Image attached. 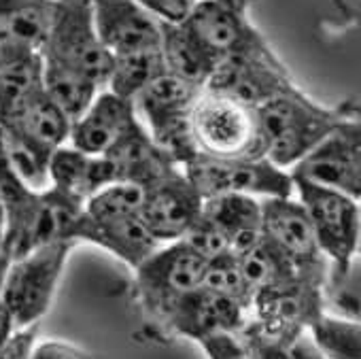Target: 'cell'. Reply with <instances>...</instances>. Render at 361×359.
<instances>
[{
  "instance_id": "6",
  "label": "cell",
  "mask_w": 361,
  "mask_h": 359,
  "mask_svg": "<svg viewBox=\"0 0 361 359\" xmlns=\"http://www.w3.org/2000/svg\"><path fill=\"white\" fill-rule=\"evenodd\" d=\"M196 151L213 157H264L257 113L230 96L202 90L192 113Z\"/></svg>"
},
{
  "instance_id": "27",
  "label": "cell",
  "mask_w": 361,
  "mask_h": 359,
  "mask_svg": "<svg viewBox=\"0 0 361 359\" xmlns=\"http://www.w3.org/2000/svg\"><path fill=\"white\" fill-rule=\"evenodd\" d=\"M41 85L43 60L39 51H0V111H7Z\"/></svg>"
},
{
  "instance_id": "2",
  "label": "cell",
  "mask_w": 361,
  "mask_h": 359,
  "mask_svg": "<svg viewBox=\"0 0 361 359\" xmlns=\"http://www.w3.org/2000/svg\"><path fill=\"white\" fill-rule=\"evenodd\" d=\"M140 202L142 188L138 185L117 181L102 188L85 200L75 241L98 245L134 270L159 247L140 221Z\"/></svg>"
},
{
  "instance_id": "33",
  "label": "cell",
  "mask_w": 361,
  "mask_h": 359,
  "mask_svg": "<svg viewBox=\"0 0 361 359\" xmlns=\"http://www.w3.org/2000/svg\"><path fill=\"white\" fill-rule=\"evenodd\" d=\"M180 243L188 245L192 251H196L200 257H204L207 262L224 255L230 251L228 238L224 236V232L217 228V224L204 215V211L200 213V217L190 226V230L180 236Z\"/></svg>"
},
{
  "instance_id": "17",
  "label": "cell",
  "mask_w": 361,
  "mask_h": 359,
  "mask_svg": "<svg viewBox=\"0 0 361 359\" xmlns=\"http://www.w3.org/2000/svg\"><path fill=\"white\" fill-rule=\"evenodd\" d=\"M0 130L51 155L68 142L71 119L41 85L7 111H0Z\"/></svg>"
},
{
  "instance_id": "35",
  "label": "cell",
  "mask_w": 361,
  "mask_h": 359,
  "mask_svg": "<svg viewBox=\"0 0 361 359\" xmlns=\"http://www.w3.org/2000/svg\"><path fill=\"white\" fill-rule=\"evenodd\" d=\"M136 3L159 22L180 24L192 13L196 0H136Z\"/></svg>"
},
{
  "instance_id": "26",
  "label": "cell",
  "mask_w": 361,
  "mask_h": 359,
  "mask_svg": "<svg viewBox=\"0 0 361 359\" xmlns=\"http://www.w3.org/2000/svg\"><path fill=\"white\" fill-rule=\"evenodd\" d=\"M164 73L168 71L159 47L113 56V68L106 81V90H111L121 98L134 100V96L145 85H149L155 77Z\"/></svg>"
},
{
  "instance_id": "1",
  "label": "cell",
  "mask_w": 361,
  "mask_h": 359,
  "mask_svg": "<svg viewBox=\"0 0 361 359\" xmlns=\"http://www.w3.org/2000/svg\"><path fill=\"white\" fill-rule=\"evenodd\" d=\"M255 113L264 140V157L279 168L293 166L342 121L359 117L357 104L323 107L300 87L266 100Z\"/></svg>"
},
{
  "instance_id": "5",
  "label": "cell",
  "mask_w": 361,
  "mask_h": 359,
  "mask_svg": "<svg viewBox=\"0 0 361 359\" xmlns=\"http://www.w3.org/2000/svg\"><path fill=\"white\" fill-rule=\"evenodd\" d=\"M75 245V241H56L11 260L0 302L9 308L16 327L41 323Z\"/></svg>"
},
{
  "instance_id": "10",
  "label": "cell",
  "mask_w": 361,
  "mask_h": 359,
  "mask_svg": "<svg viewBox=\"0 0 361 359\" xmlns=\"http://www.w3.org/2000/svg\"><path fill=\"white\" fill-rule=\"evenodd\" d=\"M291 176L342 192L355 200L361 196V130L359 117L342 121L300 162Z\"/></svg>"
},
{
  "instance_id": "23",
  "label": "cell",
  "mask_w": 361,
  "mask_h": 359,
  "mask_svg": "<svg viewBox=\"0 0 361 359\" xmlns=\"http://www.w3.org/2000/svg\"><path fill=\"white\" fill-rule=\"evenodd\" d=\"M159 49L170 75L202 87L219 64V56L213 54L185 22H159Z\"/></svg>"
},
{
  "instance_id": "24",
  "label": "cell",
  "mask_w": 361,
  "mask_h": 359,
  "mask_svg": "<svg viewBox=\"0 0 361 359\" xmlns=\"http://www.w3.org/2000/svg\"><path fill=\"white\" fill-rule=\"evenodd\" d=\"M202 211L228 238L234 255L247 251L262 238V202L247 194H226L204 200Z\"/></svg>"
},
{
  "instance_id": "31",
  "label": "cell",
  "mask_w": 361,
  "mask_h": 359,
  "mask_svg": "<svg viewBox=\"0 0 361 359\" xmlns=\"http://www.w3.org/2000/svg\"><path fill=\"white\" fill-rule=\"evenodd\" d=\"M323 304L331 306L338 317L359 321V260L348 266L327 264L323 281Z\"/></svg>"
},
{
  "instance_id": "18",
  "label": "cell",
  "mask_w": 361,
  "mask_h": 359,
  "mask_svg": "<svg viewBox=\"0 0 361 359\" xmlns=\"http://www.w3.org/2000/svg\"><path fill=\"white\" fill-rule=\"evenodd\" d=\"M138 123L140 119L136 117L132 100L111 90H100L83 115L71 123L68 142L83 153L106 155Z\"/></svg>"
},
{
  "instance_id": "7",
  "label": "cell",
  "mask_w": 361,
  "mask_h": 359,
  "mask_svg": "<svg viewBox=\"0 0 361 359\" xmlns=\"http://www.w3.org/2000/svg\"><path fill=\"white\" fill-rule=\"evenodd\" d=\"M180 170L204 200L226 194L276 198L293 190L291 174L268 157H213L196 151Z\"/></svg>"
},
{
  "instance_id": "16",
  "label": "cell",
  "mask_w": 361,
  "mask_h": 359,
  "mask_svg": "<svg viewBox=\"0 0 361 359\" xmlns=\"http://www.w3.org/2000/svg\"><path fill=\"white\" fill-rule=\"evenodd\" d=\"M249 319L251 310L247 306L204 287H196L174 304L161 325L172 334L200 342L215 334H238Z\"/></svg>"
},
{
  "instance_id": "40",
  "label": "cell",
  "mask_w": 361,
  "mask_h": 359,
  "mask_svg": "<svg viewBox=\"0 0 361 359\" xmlns=\"http://www.w3.org/2000/svg\"><path fill=\"white\" fill-rule=\"evenodd\" d=\"M226 3H232V5H249V0H226Z\"/></svg>"
},
{
  "instance_id": "29",
  "label": "cell",
  "mask_w": 361,
  "mask_h": 359,
  "mask_svg": "<svg viewBox=\"0 0 361 359\" xmlns=\"http://www.w3.org/2000/svg\"><path fill=\"white\" fill-rule=\"evenodd\" d=\"M308 334L325 359H361L359 321L323 310L308 325Z\"/></svg>"
},
{
  "instance_id": "30",
  "label": "cell",
  "mask_w": 361,
  "mask_h": 359,
  "mask_svg": "<svg viewBox=\"0 0 361 359\" xmlns=\"http://www.w3.org/2000/svg\"><path fill=\"white\" fill-rule=\"evenodd\" d=\"M236 260H238L240 272L253 293L295 276L291 262L276 247H272L264 236L253 247L238 253Z\"/></svg>"
},
{
  "instance_id": "32",
  "label": "cell",
  "mask_w": 361,
  "mask_h": 359,
  "mask_svg": "<svg viewBox=\"0 0 361 359\" xmlns=\"http://www.w3.org/2000/svg\"><path fill=\"white\" fill-rule=\"evenodd\" d=\"M200 287H204L209 291H215L219 296H226L230 300H236L238 304H243V306H247L251 310L253 291L249 289V285H247V281H245V276L240 272L238 260H236V255L232 251H228L224 255H217V257L207 262Z\"/></svg>"
},
{
  "instance_id": "28",
  "label": "cell",
  "mask_w": 361,
  "mask_h": 359,
  "mask_svg": "<svg viewBox=\"0 0 361 359\" xmlns=\"http://www.w3.org/2000/svg\"><path fill=\"white\" fill-rule=\"evenodd\" d=\"M43 87L51 96V100L66 113L71 123L79 115H83V111L100 92V87L90 79L47 60H43Z\"/></svg>"
},
{
  "instance_id": "34",
  "label": "cell",
  "mask_w": 361,
  "mask_h": 359,
  "mask_svg": "<svg viewBox=\"0 0 361 359\" xmlns=\"http://www.w3.org/2000/svg\"><path fill=\"white\" fill-rule=\"evenodd\" d=\"M209 359H253L236 334H215L200 340Z\"/></svg>"
},
{
  "instance_id": "14",
  "label": "cell",
  "mask_w": 361,
  "mask_h": 359,
  "mask_svg": "<svg viewBox=\"0 0 361 359\" xmlns=\"http://www.w3.org/2000/svg\"><path fill=\"white\" fill-rule=\"evenodd\" d=\"M204 87L257 109L266 100L291 92L298 85L291 81L287 68L272 51L262 56H230L219 60Z\"/></svg>"
},
{
  "instance_id": "13",
  "label": "cell",
  "mask_w": 361,
  "mask_h": 359,
  "mask_svg": "<svg viewBox=\"0 0 361 359\" xmlns=\"http://www.w3.org/2000/svg\"><path fill=\"white\" fill-rule=\"evenodd\" d=\"M323 310V283L298 274L255 291L251 300V321L270 334L308 329Z\"/></svg>"
},
{
  "instance_id": "4",
  "label": "cell",
  "mask_w": 361,
  "mask_h": 359,
  "mask_svg": "<svg viewBox=\"0 0 361 359\" xmlns=\"http://www.w3.org/2000/svg\"><path fill=\"white\" fill-rule=\"evenodd\" d=\"M202 85L190 83L176 75L164 73L155 77L134 96V109L140 111L149 136L183 166L194 153L192 113L202 94Z\"/></svg>"
},
{
  "instance_id": "12",
  "label": "cell",
  "mask_w": 361,
  "mask_h": 359,
  "mask_svg": "<svg viewBox=\"0 0 361 359\" xmlns=\"http://www.w3.org/2000/svg\"><path fill=\"white\" fill-rule=\"evenodd\" d=\"M249 5H232L226 0H196L185 24L200 41L219 56H262L272 54L266 39L249 22Z\"/></svg>"
},
{
  "instance_id": "39",
  "label": "cell",
  "mask_w": 361,
  "mask_h": 359,
  "mask_svg": "<svg viewBox=\"0 0 361 359\" xmlns=\"http://www.w3.org/2000/svg\"><path fill=\"white\" fill-rule=\"evenodd\" d=\"M9 264H11V255L7 253L5 243H3V234H0V296H3V285H5V276H7Z\"/></svg>"
},
{
  "instance_id": "36",
  "label": "cell",
  "mask_w": 361,
  "mask_h": 359,
  "mask_svg": "<svg viewBox=\"0 0 361 359\" xmlns=\"http://www.w3.org/2000/svg\"><path fill=\"white\" fill-rule=\"evenodd\" d=\"M41 323H30L16 327L7 342L0 346V359H30V353L37 344Z\"/></svg>"
},
{
  "instance_id": "38",
  "label": "cell",
  "mask_w": 361,
  "mask_h": 359,
  "mask_svg": "<svg viewBox=\"0 0 361 359\" xmlns=\"http://www.w3.org/2000/svg\"><path fill=\"white\" fill-rule=\"evenodd\" d=\"M13 329H16V321L9 312V308L0 302V346L7 342V338L13 334Z\"/></svg>"
},
{
  "instance_id": "15",
  "label": "cell",
  "mask_w": 361,
  "mask_h": 359,
  "mask_svg": "<svg viewBox=\"0 0 361 359\" xmlns=\"http://www.w3.org/2000/svg\"><path fill=\"white\" fill-rule=\"evenodd\" d=\"M204 198L190 183L183 170H176L142 190L140 221L157 243L180 241L200 217Z\"/></svg>"
},
{
  "instance_id": "8",
  "label": "cell",
  "mask_w": 361,
  "mask_h": 359,
  "mask_svg": "<svg viewBox=\"0 0 361 359\" xmlns=\"http://www.w3.org/2000/svg\"><path fill=\"white\" fill-rule=\"evenodd\" d=\"M204 266L207 260L180 241L157 247L134 268L136 293L145 310L161 323L180 298L200 287Z\"/></svg>"
},
{
  "instance_id": "22",
  "label": "cell",
  "mask_w": 361,
  "mask_h": 359,
  "mask_svg": "<svg viewBox=\"0 0 361 359\" xmlns=\"http://www.w3.org/2000/svg\"><path fill=\"white\" fill-rule=\"evenodd\" d=\"M58 0H0V51H41Z\"/></svg>"
},
{
  "instance_id": "37",
  "label": "cell",
  "mask_w": 361,
  "mask_h": 359,
  "mask_svg": "<svg viewBox=\"0 0 361 359\" xmlns=\"http://www.w3.org/2000/svg\"><path fill=\"white\" fill-rule=\"evenodd\" d=\"M30 359H94L87 351L64 342V340H43L37 342Z\"/></svg>"
},
{
  "instance_id": "25",
  "label": "cell",
  "mask_w": 361,
  "mask_h": 359,
  "mask_svg": "<svg viewBox=\"0 0 361 359\" xmlns=\"http://www.w3.org/2000/svg\"><path fill=\"white\" fill-rule=\"evenodd\" d=\"M236 336L243 340L253 359H325L314 346L308 329L293 334H270L249 319Z\"/></svg>"
},
{
  "instance_id": "9",
  "label": "cell",
  "mask_w": 361,
  "mask_h": 359,
  "mask_svg": "<svg viewBox=\"0 0 361 359\" xmlns=\"http://www.w3.org/2000/svg\"><path fill=\"white\" fill-rule=\"evenodd\" d=\"M291 181L325 260L334 266H348L359 249V200L302 176H291Z\"/></svg>"
},
{
  "instance_id": "11",
  "label": "cell",
  "mask_w": 361,
  "mask_h": 359,
  "mask_svg": "<svg viewBox=\"0 0 361 359\" xmlns=\"http://www.w3.org/2000/svg\"><path fill=\"white\" fill-rule=\"evenodd\" d=\"M262 236L291 262L298 276L325 281L329 262L321 253L310 219L300 202H293L289 196L266 198L262 202Z\"/></svg>"
},
{
  "instance_id": "19",
  "label": "cell",
  "mask_w": 361,
  "mask_h": 359,
  "mask_svg": "<svg viewBox=\"0 0 361 359\" xmlns=\"http://www.w3.org/2000/svg\"><path fill=\"white\" fill-rule=\"evenodd\" d=\"M100 41L113 56L159 47V20L136 0H90Z\"/></svg>"
},
{
  "instance_id": "20",
  "label": "cell",
  "mask_w": 361,
  "mask_h": 359,
  "mask_svg": "<svg viewBox=\"0 0 361 359\" xmlns=\"http://www.w3.org/2000/svg\"><path fill=\"white\" fill-rule=\"evenodd\" d=\"M117 183V172L106 155L83 153L71 145H62L49 159V188L85 205L102 188Z\"/></svg>"
},
{
  "instance_id": "21",
  "label": "cell",
  "mask_w": 361,
  "mask_h": 359,
  "mask_svg": "<svg viewBox=\"0 0 361 359\" xmlns=\"http://www.w3.org/2000/svg\"><path fill=\"white\" fill-rule=\"evenodd\" d=\"M106 157L113 162L117 181L132 183L138 188H149L159 178L180 170V166L164 151L147 132L142 121L130 130L109 153Z\"/></svg>"
},
{
  "instance_id": "3",
  "label": "cell",
  "mask_w": 361,
  "mask_h": 359,
  "mask_svg": "<svg viewBox=\"0 0 361 359\" xmlns=\"http://www.w3.org/2000/svg\"><path fill=\"white\" fill-rule=\"evenodd\" d=\"M41 58L60 64L100 90L106 87L113 68V54L98 37L90 0H58Z\"/></svg>"
}]
</instances>
